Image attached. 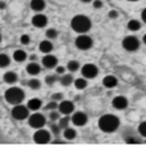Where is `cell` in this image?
Returning a JSON list of instances; mask_svg holds the SVG:
<instances>
[{
	"mask_svg": "<svg viewBox=\"0 0 146 148\" xmlns=\"http://www.w3.org/2000/svg\"><path fill=\"white\" fill-rule=\"evenodd\" d=\"M29 112L30 111L26 106L17 104V105H14V107L12 110V116L17 121H23L29 117Z\"/></svg>",
	"mask_w": 146,
	"mask_h": 148,
	"instance_id": "4",
	"label": "cell"
},
{
	"mask_svg": "<svg viewBox=\"0 0 146 148\" xmlns=\"http://www.w3.org/2000/svg\"><path fill=\"white\" fill-rule=\"evenodd\" d=\"M28 86H29V88L32 89V90H38V89L41 87V83H40V81H39L38 79H31V80H29Z\"/></svg>",
	"mask_w": 146,
	"mask_h": 148,
	"instance_id": "27",
	"label": "cell"
},
{
	"mask_svg": "<svg viewBox=\"0 0 146 148\" xmlns=\"http://www.w3.org/2000/svg\"><path fill=\"white\" fill-rule=\"evenodd\" d=\"M94 7H95L96 9H98V8L103 7V2H102L101 0H95V1H94Z\"/></svg>",
	"mask_w": 146,
	"mask_h": 148,
	"instance_id": "39",
	"label": "cell"
},
{
	"mask_svg": "<svg viewBox=\"0 0 146 148\" xmlns=\"http://www.w3.org/2000/svg\"><path fill=\"white\" fill-rule=\"evenodd\" d=\"M5 7H6V2H3V1L0 0V9H3Z\"/></svg>",
	"mask_w": 146,
	"mask_h": 148,
	"instance_id": "43",
	"label": "cell"
},
{
	"mask_svg": "<svg viewBox=\"0 0 146 148\" xmlns=\"http://www.w3.org/2000/svg\"><path fill=\"white\" fill-rule=\"evenodd\" d=\"M33 140L38 145L48 144L50 141V133H49V131L43 130L42 128L41 129H36V133L33 134Z\"/></svg>",
	"mask_w": 146,
	"mask_h": 148,
	"instance_id": "8",
	"label": "cell"
},
{
	"mask_svg": "<svg viewBox=\"0 0 146 148\" xmlns=\"http://www.w3.org/2000/svg\"><path fill=\"white\" fill-rule=\"evenodd\" d=\"M82 2H86V3H88V2H90V1H92V0H81Z\"/></svg>",
	"mask_w": 146,
	"mask_h": 148,
	"instance_id": "44",
	"label": "cell"
},
{
	"mask_svg": "<svg viewBox=\"0 0 146 148\" xmlns=\"http://www.w3.org/2000/svg\"><path fill=\"white\" fill-rule=\"evenodd\" d=\"M50 130H52V132H53L54 134H58L59 131H61V128L58 127V124H52V125H50Z\"/></svg>",
	"mask_w": 146,
	"mask_h": 148,
	"instance_id": "36",
	"label": "cell"
},
{
	"mask_svg": "<svg viewBox=\"0 0 146 148\" xmlns=\"http://www.w3.org/2000/svg\"><path fill=\"white\" fill-rule=\"evenodd\" d=\"M39 50L41 53H45V54H48L53 50V43L49 41V40H43L40 42L39 45Z\"/></svg>",
	"mask_w": 146,
	"mask_h": 148,
	"instance_id": "20",
	"label": "cell"
},
{
	"mask_svg": "<svg viewBox=\"0 0 146 148\" xmlns=\"http://www.w3.org/2000/svg\"><path fill=\"white\" fill-rule=\"evenodd\" d=\"M56 73L57 74H64L65 73V69L63 66H57L56 67Z\"/></svg>",
	"mask_w": 146,
	"mask_h": 148,
	"instance_id": "41",
	"label": "cell"
},
{
	"mask_svg": "<svg viewBox=\"0 0 146 148\" xmlns=\"http://www.w3.org/2000/svg\"><path fill=\"white\" fill-rule=\"evenodd\" d=\"M71 27L76 33H86L90 30L91 22L86 15H76L71 21Z\"/></svg>",
	"mask_w": 146,
	"mask_h": 148,
	"instance_id": "2",
	"label": "cell"
},
{
	"mask_svg": "<svg viewBox=\"0 0 146 148\" xmlns=\"http://www.w3.org/2000/svg\"><path fill=\"white\" fill-rule=\"evenodd\" d=\"M24 98H25V93H24V91L21 88H18V87H10L5 92V99L10 105L21 104L24 100Z\"/></svg>",
	"mask_w": 146,
	"mask_h": 148,
	"instance_id": "3",
	"label": "cell"
},
{
	"mask_svg": "<svg viewBox=\"0 0 146 148\" xmlns=\"http://www.w3.org/2000/svg\"><path fill=\"white\" fill-rule=\"evenodd\" d=\"M57 108H58L59 113H62L64 115H69L74 111V105L70 100H62L61 104L57 106Z\"/></svg>",
	"mask_w": 146,
	"mask_h": 148,
	"instance_id": "11",
	"label": "cell"
},
{
	"mask_svg": "<svg viewBox=\"0 0 146 148\" xmlns=\"http://www.w3.org/2000/svg\"><path fill=\"white\" fill-rule=\"evenodd\" d=\"M0 42H1V34H0Z\"/></svg>",
	"mask_w": 146,
	"mask_h": 148,
	"instance_id": "47",
	"label": "cell"
},
{
	"mask_svg": "<svg viewBox=\"0 0 146 148\" xmlns=\"http://www.w3.org/2000/svg\"><path fill=\"white\" fill-rule=\"evenodd\" d=\"M120 125V120L113 114H106L98 120V127L104 132H114Z\"/></svg>",
	"mask_w": 146,
	"mask_h": 148,
	"instance_id": "1",
	"label": "cell"
},
{
	"mask_svg": "<svg viewBox=\"0 0 146 148\" xmlns=\"http://www.w3.org/2000/svg\"><path fill=\"white\" fill-rule=\"evenodd\" d=\"M10 64V58L6 54H0V69L7 67Z\"/></svg>",
	"mask_w": 146,
	"mask_h": 148,
	"instance_id": "26",
	"label": "cell"
},
{
	"mask_svg": "<svg viewBox=\"0 0 146 148\" xmlns=\"http://www.w3.org/2000/svg\"><path fill=\"white\" fill-rule=\"evenodd\" d=\"M59 82L62 86L64 87H69L70 84H72L73 82V76L71 74H63V76L59 79Z\"/></svg>",
	"mask_w": 146,
	"mask_h": 148,
	"instance_id": "23",
	"label": "cell"
},
{
	"mask_svg": "<svg viewBox=\"0 0 146 148\" xmlns=\"http://www.w3.org/2000/svg\"><path fill=\"white\" fill-rule=\"evenodd\" d=\"M58 120H59L58 127H59L61 129H65V128L69 127V123H70V117H69V116H64V117H62V119L59 117Z\"/></svg>",
	"mask_w": 146,
	"mask_h": 148,
	"instance_id": "29",
	"label": "cell"
},
{
	"mask_svg": "<svg viewBox=\"0 0 146 148\" xmlns=\"http://www.w3.org/2000/svg\"><path fill=\"white\" fill-rule=\"evenodd\" d=\"M63 136L66 140H73L75 137H76V131L72 128H65L64 129V132H63Z\"/></svg>",
	"mask_w": 146,
	"mask_h": 148,
	"instance_id": "22",
	"label": "cell"
},
{
	"mask_svg": "<svg viewBox=\"0 0 146 148\" xmlns=\"http://www.w3.org/2000/svg\"><path fill=\"white\" fill-rule=\"evenodd\" d=\"M109 17L112 19H115L118 17V12L116 10H111V12H109Z\"/></svg>",
	"mask_w": 146,
	"mask_h": 148,
	"instance_id": "38",
	"label": "cell"
},
{
	"mask_svg": "<svg viewBox=\"0 0 146 148\" xmlns=\"http://www.w3.org/2000/svg\"><path fill=\"white\" fill-rule=\"evenodd\" d=\"M46 37L48 38V39H56L57 38V31L55 30V29H48L47 31H46Z\"/></svg>",
	"mask_w": 146,
	"mask_h": 148,
	"instance_id": "30",
	"label": "cell"
},
{
	"mask_svg": "<svg viewBox=\"0 0 146 148\" xmlns=\"http://www.w3.org/2000/svg\"><path fill=\"white\" fill-rule=\"evenodd\" d=\"M46 124V117L40 113H33L29 115V125L33 129H41Z\"/></svg>",
	"mask_w": 146,
	"mask_h": 148,
	"instance_id": "5",
	"label": "cell"
},
{
	"mask_svg": "<svg viewBox=\"0 0 146 148\" xmlns=\"http://www.w3.org/2000/svg\"><path fill=\"white\" fill-rule=\"evenodd\" d=\"M143 42H144V43L146 45V34L144 36V37H143Z\"/></svg>",
	"mask_w": 146,
	"mask_h": 148,
	"instance_id": "45",
	"label": "cell"
},
{
	"mask_svg": "<svg viewBox=\"0 0 146 148\" xmlns=\"http://www.w3.org/2000/svg\"><path fill=\"white\" fill-rule=\"evenodd\" d=\"M112 105L115 110L122 111L128 106V100L125 96H116L113 100H112Z\"/></svg>",
	"mask_w": 146,
	"mask_h": 148,
	"instance_id": "12",
	"label": "cell"
},
{
	"mask_svg": "<svg viewBox=\"0 0 146 148\" xmlns=\"http://www.w3.org/2000/svg\"><path fill=\"white\" fill-rule=\"evenodd\" d=\"M87 84H88V82H87V80H86L85 77H79V79H76V80L74 81V86H75V88L79 89V90L85 89V88L87 87Z\"/></svg>",
	"mask_w": 146,
	"mask_h": 148,
	"instance_id": "24",
	"label": "cell"
},
{
	"mask_svg": "<svg viewBox=\"0 0 146 148\" xmlns=\"http://www.w3.org/2000/svg\"><path fill=\"white\" fill-rule=\"evenodd\" d=\"M79 67H80V64H79L78 60H70V62L67 63V70H69L70 72H75V71H78Z\"/></svg>",
	"mask_w": 146,
	"mask_h": 148,
	"instance_id": "28",
	"label": "cell"
},
{
	"mask_svg": "<svg viewBox=\"0 0 146 148\" xmlns=\"http://www.w3.org/2000/svg\"><path fill=\"white\" fill-rule=\"evenodd\" d=\"M58 60L54 55H50V54H47L42 58V65L46 67V69H54L56 67Z\"/></svg>",
	"mask_w": 146,
	"mask_h": 148,
	"instance_id": "13",
	"label": "cell"
},
{
	"mask_svg": "<svg viewBox=\"0 0 146 148\" xmlns=\"http://www.w3.org/2000/svg\"><path fill=\"white\" fill-rule=\"evenodd\" d=\"M47 23H48V19H47V17L43 14H39L38 13L36 15L33 16V18H32V24L36 27H39V29L45 27L47 25Z\"/></svg>",
	"mask_w": 146,
	"mask_h": 148,
	"instance_id": "14",
	"label": "cell"
},
{
	"mask_svg": "<svg viewBox=\"0 0 146 148\" xmlns=\"http://www.w3.org/2000/svg\"><path fill=\"white\" fill-rule=\"evenodd\" d=\"M142 19L144 21V23H146V8L142 12Z\"/></svg>",
	"mask_w": 146,
	"mask_h": 148,
	"instance_id": "42",
	"label": "cell"
},
{
	"mask_svg": "<svg viewBox=\"0 0 146 148\" xmlns=\"http://www.w3.org/2000/svg\"><path fill=\"white\" fill-rule=\"evenodd\" d=\"M128 1H138V0H128Z\"/></svg>",
	"mask_w": 146,
	"mask_h": 148,
	"instance_id": "46",
	"label": "cell"
},
{
	"mask_svg": "<svg viewBox=\"0 0 146 148\" xmlns=\"http://www.w3.org/2000/svg\"><path fill=\"white\" fill-rule=\"evenodd\" d=\"M92 43H94L92 39L89 36H86L83 33L75 39V46L80 50H88V49H90L91 47H92Z\"/></svg>",
	"mask_w": 146,
	"mask_h": 148,
	"instance_id": "7",
	"label": "cell"
},
{
	"mask_svg": "<svg viewBox=\"0 0 146 148\" xmlns=\"http://www.w3.org/2000/svg\"><path fill=\"white\" fill-rule=\"evenodd\" d=\"M57 106H58V105H57V103L54 100V101H52V103L47 104V106H46L45 108H46V110H50V111H53V110H56V108H57Z\"/></svg>",
	"mask_w": 146,
	"mask_h": 148,
	"instance_id": "35",
	"label": "cell"
},
{
	"mask_svg": "<svg viewBox=\"0 0 146 148\" xmlns=\"http://www.w3.org/2000/svg\"><path fill=\"white\" fill-rule=\"evenodd\" d=\"M17 80H18V75L15 72L9 71V72H6V73L3 74V81L6 83H8V84H14Z\"/></svg>",
	"mask_w": 146,
	"mask_h": 148,
	"instance_id": "19",
	"label": "cell"
},
{
	"mask_svg": "<svg viewBox=\"0 0 146 148\" xmlns=\"http://www.w3.org/2000/svg\"><path fill=\"white\" fill-rule=\"evenodd\" d=\"M41 106H42V101L40 99H38V98L30 99L28 101V105H26V107L29 108V111H33V112H36L38 110H40Z\"/></svg>",
	"mask_w": 146,
	"mask_h": 148,
	"instance_id": "16",
	"label": "cell"
},
{
	"mask_svg": "<svg viewBox=\"0 0 146 148\" xmlns=\"http://www.w3.org/2000/svg\"><path fill=\"white\" fill-rule=\"evenodd\" d=\"M40 71H41L40 65L38 63H34V62L28 64V66H26V72L30 75H38V74L40 73Z\"/></svg>",
	"mask_w": 146,
	"mask_h": 148,
	"instance_id": "18",
	"label": "cell"
},
{
	"mask_svg": "<svg viewBox=\"0 0 146 148\" xmlns=\"http://www.w3.org/2000/svg\"><path fill=\"white\" fill-rule=\"evenodd\" d=\"M30 7H31L32 10H34L36 13H40V12H42L45 9L46 2H45V0H31Z\"/></svg>",
	"mask_w": 146,
	"mask_h": 148,
	"instance_id": "15",
	"label": "cell"
},
{
	"mask_svg": "<svg viewBox=\"0 0 146 148\" xmlns=\"http://www.w3.org/2000/svg\"><path fill=\"white\" fill-rule=\"evenodd\" d=\"M49 119H50V121H53V122L57 121V120L59 119V113L53 110V112H52V113L49 114Z\"/></svg>",
	"mask_w": 146,
	"mask_h": 148,
	"instance_id": "33",
	"label": "cell"
},
{
	"mask_svg": "<svg viewBox=\"0 0 146 148\" xmlns=\"http://www.w3.org/2000/svg\"><path fill=\"white\" fill-rule=\"evenodd\" d=\"M52 98H53V100H55V101H57V100H62V99H63V95L59 92L54 93V95L52 96Z\"/></svg>",
	"mask_w": 146,
	"mask_h": 148,
	"instance_id": "37",
	"label": "cell"
},
{
	"mask_svg": "<svg viewBox=\"0 0 146 148\" xmlns=\"http://www.w3.org/2000/svg\"><path fill=\"white\" fill-rule=\"evenodd\" d=\"M19 41L22 45H29L30 43V37L28 34H23L22 37L19 38Z\"/></svg>",
	"mask_w": 146,
	"mask_h": 148,
	"instance_id": "34",
	"label": "cell"
},
{
	"mask_svg": "<svg viewBox=\"0 0 146 148\" xmlns=\"http://www.w3.org/2000/svg\"><path fill=\"white\" fill-rule=\"evenodd\" d=\"M103 84H104V87L112 89L118 84V79L115 76H113V75H106L103 79Z\"/></svg>",
	"mask_w": 146,
	"mask_h": 148,
	"instance_id": "17",
	"label": "cell"
},
{
	"mask_svg": "<svg viewBox=\"0 0 146 148\" xmlns=\"http://www.w3.org/2000/svg\"><path fill=\"white\" fill-rule=\"evenodd\" d=\"M128 29L132 32L135 31H138L140 29V22H138L137 19H131L128 22Z\"/></svg>",
	"mask_w": 146,
	"mask_h": 148,
	"instance_id": "25",
	"label": "cell"
},
{
	"mask_svg": "<svg viewBox=\"0 0 146 148\" xmlns=\"http://www.w3.org/2000/svg\"><path fill=\"white\" fill-rule=\"evenodd\" d=\"M127 143L128 144H140V141L138 139H136V138H128Z\"/></svg>",
	"mask_w": 146,
	"mask_h": 148,
	"instance_id": "40",
	"label": "cell"
},
{
	"mask_svg": "<svg viewBox=\"0 0 146 148\" xmlns=\"http://www.w3.org/2000/svg\"><path fill=\"white\" fill-rule=\"evenodd\" d=\"M71 120H72L74 125H76V127H82V125H85V124L88 122V116H87V114H85V113H82V112H76V113L73 114Z\"/></svg>",
	"mask_w": 146,
	"mask_h": 148,
	"instance_id": "10",
	"label": "cell"
},
{
	"mask_svg": "<svg viewBox=\"0 0 146 148\" xmlns=\"http://www.w3.org/2000/svg\"><path fill=\"white\" fill-rule=\"evenodd\" d=\"M81 74L85 79H94L98 74V69L94 64H86L81 69Z\"/></svg>",
	"mask_w": 146,
	"mask_h": 148,
	"instance_id": "9",
	"label": "cell"
},
{
	"mask_svg": "<svg viewBox=\"0 0 146 148\" xmlns=\"http://www.w3.org/2000/svg\"><path fill=\"white\" fill-rule=\"evenodd\" d=\"M139 46H140L139 40L134 36H128L122 41V47L127 51H136L139 49Z\"/></svg>",
	"mask_w": 146,
	"mask_h": 148,
	"instance_id": "6",
	"label": "cell"
},
{
	"mask_svg": "<svg viewBox=\"0 0 146 148\" xmlns=\"http://www.w3.org/2000/svg\"><path fill=\"white\" fill-rule=\"evenodd\" d=\"M13 58L18 62V63H22V62H24L26 58H28V55H26V53L24 51V50H22V49H17V50H15L14 51V54H13Z\"/></svg>",
	"mask_w": 146,
	"mask_h": 148,
	"instance_id": "21",
	"label": "cell"
},
{
	"mask_svg": "<svg viewBox=\"0 0 146 148\" xmlns=\"http://www.w3.org/2000/svg\"><path fill=\"white\" fill-rule=\"evenodd\" d=\"M45 82L48 84V86H53L55 82H56V76L55 75H47L45 77Z\"/></svg>",
	"mask_w": 146,
	"mask_h": 148,
	"instance_id": "31",
	"label": "cell"
},
{
	"mask_svg": "<svg viewBox=\"0 0 146 148\" xmlns=\"http://www.w3.org/2000/svg\"><path fill=\"white\" fill-rule=\"evenodd\" d=\"M138 131H139V133H140L143 137H145L146 138V122H142V123L139 124Z\"/></svg>",
	"mask_w": 146,
	"mask_h": 148,
	"instance_id": "32",
	"label": "cell"
}]
</instances>
